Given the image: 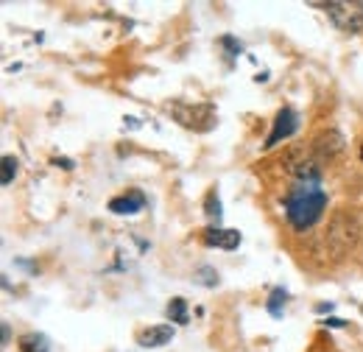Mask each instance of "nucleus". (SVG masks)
Segmentation results:
<instances>
[{
  "instance_id": "1",
  "label": "nucleus",
  "mask_w": 363,
  "mask_h": 352,
  "mask_svg": "<svg viewBox=\"0 0 363 352\" xmlns=\"http://www.w3.org/2000/svg\"><path fill=\"white\" fill-rule=\"evenodd\" d=\"M327 210V190L318 182H294L285 193V219L296 232H308L316 226Z\"/></svg>"
},
{
  "instance_id": "2",
  "label": "nucleus",
  "mask_w": 363,
  "mask_h": 352,
  "mask_svg": "<svg viewBox=\"0 0 363 352\" xmlns=\"http://www.w3.org/2000/svg\"><path fill=\"white\" fill-rule=\"evenodd\" d=\"M321 165L324 160H318L311 145H294L282 157V168L294 176V182H321Z\"/></svg>"
},
{
  "instance_id": "3",
  "label": "nucleus",
  "mask_w": 363,
  "mask_h": 352,
  "mask_svg": "<svg viewBox=\"0 0 363 352\" xmlns=\"http://www.w3.org/2000/svg\"><path fill=\"white\" fill-rule=\"evenodd\" d=\"M168 115L184 126V129H196V132H207L216 126L218 115L213 104H187V101H171L168 104Z\"/></svg>"
},
{
  "instance_id": "4",
  "label": "nucleus",
  "mask_w": 363,
  "mask_h": 352,
  "mask_svg": "<svg viewBox=\"0 0 363 352\" xmlns=\"http://www.w3.org/2000/svg\"><path fill=\"white\" fill-rule=\"evenodd\" d=\"M327 17L333 20V26L344 34H361L363 31V3L355 0H327V3H318Z\"/></svg>"
},
{
  "instance_id": "5",
  "label": "nucleus",
  "mask_w": 363,
  "mask_h": 352,
  "mask_svg": "<svg viewBox=\"0 0 363 352\" xmlns=\"http://www.w3.org/2000/svg\"><path fill=\"white\" fill-rule=\"evenodd\" d=\"M358 235H361V229H358L355 219H352V216H347V213H338L335 219L330 221V229H327V243L333 246V252L344 255L347 249H352V246H355Z\"/></svg>"
},
{
  "instance_id": "6",
  "label": "nucleus",
  "mask_w": 363,
  "mask_h": 352,
  "mask_svg": "<svg viewBox=\"0 0 363 352\" xmlns=\"http://www.w3.org/2000/svg\"><path fill=\"white\" fill-rule=\"evenodd\" d=\"M296 129H299V115H296V109H291V106L279 109V112H277V118H274L272 134L266 137V148L279 145L282 140H288Z\"/></svg>"
},
{
  "instance_id": "7",
  "label": "nucleus",
  "mask_w": 363,
  "mask_h": 352,
  "mask_svg": "<svg viewBox=\"0 0 363 352\" xmlns=\"http://www.w3.org/2000/svg\"><path fill=\"white\" fill-rule=\"evenodd\" d=\"M311 148L316 151L318 160H333V157H338V154L347 148V140H344V134L341 132L327 129V132H318L316 137H313Z\"/></svg>"
},
{
  "instance_id": "8",
  "label": "nucleus",
  "mask_w": 363,
  "mask_h": 352,
  "mask_svg": "<svg viewBox=\"0 0 363 352\" xmlns=\"http://www.w3.org/2000/svg\"><path fill=\"white\" fill-rule=\"evenodd\" d=\"M201 241H204L207 246L232 252V249L240 246V232H238V229H221V226H207V229L201 232Z\"/></svg>"
},
{
  "instance_id": "9",
  "label": "nucleus",
  "mask_w": 363,
  "mask_h": 352,
  "mask_svg": "<svg viewBox=\"0 0 363 352\" xmlns=\"http://www.w3.org/2000/svg\"><path fill=\"white\" fill-rule=\"evenodd\" d=\"M143 207H145V196L140 190H126L123 196H115L109 202V213L115 216H135Z\"/></svg>"
},
{
  "instance_id": "10",
  "label": "nucleus",
  "mask_w": 363,
  "mask_h": 352,
  "mask_svg": "<svg viewBox=\"0 0 363 352\" xmlns=\"http://www.w3.org/2000/svg\"><path fill=\"white\" fill-rule=\"evenodd\" d=\"M171 339H174V327H171V324H154V327L137 333V344H140V347H148V350L165 347Z\"/></svg>"
},
{
  "instance_id": "11",
  "label": "nucleus",
  "mask_w": 363,
  "mask_h": 352,
  "mask_svg": "<svg viewBox=\"0 0 363 352\" xmlns=\"http://www.w3.org/2000/svg\"><path fill=\"white\" fill-rule=\"evenodd\" d=\"M17 347H20V352H50V341L43 333H23Z\"/></svg>"
},
{
  "instance_id": "12",
  "label": "nucleus",
  "mask_w": 363,
  "mask_h": 352,
  "mask_svg": "<svg viewBox=\"0 0 363 352\" xmlns=\"http://www.w3.org/2000/svg\"><path fill=\"white\" fill-rule=\"evenodd\" d=\"M168 319L174 321V324H187V302L182 299V297H174L171 302H168Z\"/></svg>"
},
{
  "instance_id": "13",
  "label": "nucleus",
  "mask_w": 363,
  "mask_h": 352,
  "mask_svg": "<svg viewBox=\"0 0 363 352\" xmlns=\"http://www.w3.org/2000/svg\"><path fill=\"white\" fill-rule=\"evenodd\" d=\"M285 299H288L285 288H274L272 297H269V313H272L274 319H279V316H282V310H285Z\"/></svg>"
},
{
  "instance_id": "14",
  "label": "nucleus",
  "mask_w": 363,
  "mask_h": 352,
  "mask_svg": "<svg viewBox=\"0 0 363 352\" xmlns=\"http://www.w3.org/2000/svg\"><path fill=\"white\" fill-rule=\"evenodd\" d=\"M204 213L216 221L221 219V199H218V193H216V190H210V193H207V199H204Z\"/></svg>"
},
{
  "instance_id": "15",
  "label": "nucleus",
  "mask_w": 363,
  "mask_h": 352,
  "mask_svg": "<svg viewBox=\"0 0 363 352\" xmlns=\"http://www.w3.org/2000/svg\"><path fill=\"white\" fill-rule=\"evenodd\" d=\"M17 168H20V163H17V157H3V176H0V182H3V187L14 182V176H17Z\"/></svg>"
},
{
  "instance_id": "16",
  "label": "nucleus",
  "mask_w": 363,
  "mask_h": 352,
  "mask_svg": "<svg viewBox=\"0 0 363 352\" xmlns=\"http://www.w3.org/2000/svg\"><path fill=\"white\" fill-rule=\"evenodd\" d=\"M196 280H199L201 285H207V288H216V285H218V271L210 268V265H201V268L196 271Z\"/></svg>"
},
{
  "instance_id": "17",
  "label": "nucleus",
  "mask_w": 363,
  "mask_h": 352,
  "mask_svg": "<svg viewBox=\"0 0 363 352\" xmlns=\"http://www.w3.org/2000/svg\"><path fill=\"white\" fill-rule=\"evenodd\" d=\"M0 327H3V347H6V344L11 341V330H9V321H3Z\"/></svg>"
},
{
  "instance_id": "18",
  "label": "nucleus",
  "mask_w": 363,
  "mask_h": 352,
  "mask_svg": "<svg viewBox=\"0 0 363 352\" xmlns=\"http://www.w3.org/2000/svg\"><path fill=\"white\" fill-rule=\"evenodd\" d=\"M324 324H327V327H347V321H341V319H327Z\"/></svg>"
},
{
  "instance_id": "19",
  "label": "nucleus",
  "mask_w": 363,
  "mask_h": 352,
  "mask_svg": "<svg viewBox=\"0 0 363 352\" xmlns=\"http://www.w3.org/2000/svg\"><path fill=\"white\" fill-rule=\"evenodd\" d=\"M53 163H56V165H62L65 171H70V168H73V163H70V160H53Z\"/></svg>"
},
{
  "instance_id": "20",
  "label": "nucleus",
  "mask_w": 363,
  "mask_h": 352,
  "mask_svg": "<svg viewBox=\"0 0 363 352\" xmlns=\"http://www.w3.org/2000/svg\"><path fill=\"white\" fill-rule=\"evenodd\" d=\"M318 313H324V310H327V313H330V310H333V302H327V305H318Z\"/></svg>"
}]
</instances>
